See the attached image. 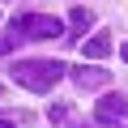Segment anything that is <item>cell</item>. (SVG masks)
Listing matches in <instances>:
<instances>
[{"instance_id": "4", "label": "cell", "mask_w": 128, "mask_h": 128, "mask_svg": "<svg viewBox=\"0 0 128 128\" xmlns=\"http://www.w3.org/2000/svg\"><path fill=\"white\" fill-rule=\"evenodd\" d=\"M73 81H77L81 90H98V86H107L111 77H107L102 68H90V64H77V68H73Z\"/></svg>"}, {"instance_id": "5", "label": "cell", "mask_w": 128, "mask_h": 128, "mask_svg": "<svg viewBox=\"0 0 128 128\" xmlns=\"http://www.w3.org/2000/svg\"><path fill=\"white\" fill-rule=\"evenodd\" d=\"M81 51H86V60H107V56H111V34H107V30L90 34V38L81 43Z\"/></svg>"}, {"instance_id": "6", "label": "cell", "mask_w": 128, "mask_h": 128, "mask_svg": "<svg viewBox=\"0 0 128 128\" xmlns=\"http://www.w3.org/2000/svg\"><path fill=\"white\" fill-rule=\"evenodd\" d=\"M68 22H73V30H86V26H94V13H90V9H73Z\"/></svg>"}, {"instance_id": "8", "label": "cell", "mask_w": 128, "mask_h": 128, "mask_svg": "<svg viewBox=\"0 0 128 128\" xmlns=\"http://www.w3.org/2000/svg\"><path fill=\"white\" fill-rule=\"evenodd\" d=\"M0 128H17V124H13V120H0Z\"/></svg>"}, {"instance_id": "2", "label": "cell", "mask_w": 128, "mask_h": 128, "mask_svg": "<svg viewBox=\"0 0 128 128\" xmlns=\"http://www.w3.org/2000/svg\"><path fill=\"white\" fill-rule=\"evenodd\" d=\"M13 30L26 34V38H56L64 26H60L56 17H47V13H22V17L13 22Z\"/></svg>"}, {"instance_id": "9", "label": "cell", "mask_w": 128, "mask_h": 128, "mask_svg": "<svg viewBox=\"0 0 128 128\" xmlns=\"http://www.w3.org/2000/svg\"><path fill=\"white\" fill-rule=\"evenodd\" d=\"M120 56H124V60H128V43H124V47H120Z\"/></svg>"}, {"instance_id": "3", "label": "cell", "mask_w": 128, "mask_h": 128, "mask_svg": "<svg viewBox=\"0 0 128 128\" xmlns=\"http://www.w3.org/2000/svg\"><path fill=\"white\" fill-rule=\"evenodd\" d=\"M98 120H102V124H111V120H128V98H120V94L98 98Z\"/></svg>"}, {"instance_id": "7", "label": "cell", "mask_w": 128, "mask_h": 128, "mask_svg": "<svg viewBox=\"0 0 128 128\" xmlns=\"http://www.w3.org/2000/svg\"><path fill=\"white\" fill-rule=\"evenodd\" d=\"M4 51H9V38H0V56H4Z\"/></svg>"}, {"instance_id": "1", "label": "cell", "mask_w": 128, "mask_h": 128, "mask_svg": "<svg viewBox=\"0 0 128 128\" xmlns=\"http://www.w3.org/2000/svg\"><path fill=\"white\" fill-rule=\"evenodd\" d=\"M9 73H13L17 86L34 90V94H47V90L64 77V64H60V60H17V64H9Z\"/></svg>"}]
</instances>
